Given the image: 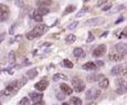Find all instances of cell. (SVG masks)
I'll use <instances>...</instances> for the list:
<instances>
[{
  "label": "cell",
  "mask_w": 127,
  "mask_h": 105,
  "mask_svg": "<svg viewBox=\"0 0 127 105\" xmlns=\"http://www.w3.org/2000/svg\"><path fill=\"white\" fill-rule=\"evenodd\" d=\"M60 80H67V75L63 74H55L53 75V81H60Z\"/></svg>",
  "instance_id": "cell-20"
},
{
  "label": "cell",
  "mask_w": 127,
  "mask_h": 105,
  "mask_svg": "<svg viewBox=\"0 0 127 105\" xmlns=\"http://www.w3.org/2000/svg\"><path fill=\"white\" fill-rule=\"evenodd\" d=\"M96 66H97V67H102V66H104V62L101 61V60H98V61L96 62Z\"/></svg>",
  "instance_id": "cell-35"
},
{
  "label": "cell",
  "mask_w": 127,
  "mask_h": 105,
  "mask_svg": "<svg viewBox=\"0 0 127 105\" xmlns=\"http://www.w3.org/2000/svg\"><path fill=\"white\" fill-rule=\"evenodd\" d=\"M111 8H112V3H107L106 6H104L103 8H102V10H103V11H107L108 9H111Z\"/></svg>",
  "instance_id": "cell-34"
},
{
  "label": "cell",
  "mask_w": 127,
  "mask_h": 105,
  "mask_svg": "<svg viewBox=\"0 0 127 105\" xmlns=\"http://www.w3.org/2000/svg\"><path fill=\"white\" fill-rule=\"evenodd\" d=\"M123 74H125V75H127V69L124 70V72H123Z\"/></svg>",
  "instance_id": "cell-43"
},
{
  "label": "cell",
  "mask_w": 127,
  "mask_h": 105,
  "mask_svg": "<svg viewBox=\"0 0 127 105\" xmlns=\"http://www.w3.org/2000/svg\"><path fill=\"white\" fill-rule=\"evenodd\" d=\"M60 88H61V90H62L63 93H65L66 95H70L71 93H72V88H70L67 84L62 83V84L60 85Z\"/></svg>",
  "instance_id": "cell-17"
},
{
  "label": "cell",
  "mask_w": 127,
  "mask_h": 105,
  "mask_svg": "<svg viewBox=\"0 0 127 105\" xmlns=\"http://www.w3.org/2000/svg\"><path fill=\"white\" fill-rule=\"evenodd\" d=\"M104 19L103 18H93V19H90L85 22V24L89 26H97L99 24H103L104 23Z\"/></svg>",
  "instance_id": "cell-8"
},
{
  "label": "cell",
  "mask_w": 127,
  "mask_h": 105,
  "mask_svg": "<svg viewBox=\"0 0 127 105\" xmlns=\"http://www.w3.org/2000/svg\"><path fill=\"white\" fill-rule=\"evenodd\" d=\"M96 68H97L96 63H95V62H92V61L86 62L85 65H83V69H85V70H95Z\"/></svg>",
  "instance_id": "cell-18"
},
{
  "label": "cell",
  "mask_w": 127,
  "mask_h": 105,
  "mask_svg": "<svg viewBox=\"0 0 127 105\" xmlns=\"http://www.w3.org/2000/svg\"><path fill=\"white\" fill-rule=\"evenodd\" d=\"M77 25H79V22L77 21H74V22H72L71 24H69V26H67V30H75V29L77 28Z\"/></svg>",
  "instance_id": "cell-28"
},
{
  "label": "cell",
  "mask_w": 127,
  "mask_h": 105,
  "mask_svg": "<svg viewBox=\"0 0 127 105\" xmlns=\"http://www.w3.org/2000/svg\"><path fill=\"white\" fill-rule=\"evenodd\" d=\"M108 84H109V81L105 75H99L98 77V85L101 89H107L108 88Z\"/></svg>",
  "instance_id": "cell-11"
},
{
  "label": "cell",
  "mask_w": 127,
  "mask_h": 105,
  "mask_svg": "<svg viewBox=\"0 0 127 105\" xmlns=\"http://www.w3.org/2000/svg\"><path fill=\"white\" fill-rule=\"evenodd\" d=\"M93 41H94V35H93L91 32H90V33H89V37H87L86 42L87 43H91V42H93Z\"/></svg>",
  "instance_id": "cell-32"
},
{
  "label": "cell",
  "mask_w": 127,
  "mask_h": 105,
  "mask_svg": "<svg viewBox=\"0 0 127 105\" xmlns=\"http://www.w3.org/2000/svg\"><path fill=\"white\" fill-rule=\"evenodd\" d=\"M101 95V91L96 88H91L90 90H87L86 93H85V99L87 101H92V100H95Z\"/></svg>",
  "instance_id": "cell-3"
},
{
  "label": "cell",
  "mask_w": 127,
  "mask_h": 105,
  "mask_svg": "<svg viewBox=\"0 0 127 105\" xmlns=\"http://www.w3.org/2000/svg\"><path fill=\"white\" fill-rule=\"evenodd\" d=\"M49 9H46V7H40V8L35 9L34 12H33V19L38 22H41L43 20V16L45 14L49 13Z\"/></svg>",
  "instance_id": "cell-2"
},
{
  "label": "cell",
  "mask_w": 127,
  "mask_h": 105,
  "mask_svg": "<svg viewBox=\"0 0 127 105\" xmlns=\"http://www.w3.org/2000/svg\"><path fill=\"white\" fill-rule=\"evenodd\" d=\"M62 66H64V67H66V68H73V63H72V61H70L69 59H64L62 61V63H61Z\"/></svg>",
  "instance_id": "cell-26"
},
{
  "label": "cell",
  "mask_w": 127,
  "mask_h": 105,
  "mask_svg": "<svg viewBox=\"0 0 127 105\" xmlns=\"http://www.w3.org/2000/svg\"><path fill=\"white\" fill-rule=\"evenodd\" d=\"M57 97H58V100H60V101H63V100L65 99V93H59L58 95H57Z\"/></svg>",
  "instance_id": "cell-33"
},
{
  "label": "cell",
  "mask_w": 127,
  "mask_h": 105,
  "mask_svg": "<svg viewBox=\"0 0 127 105\" xmlns=\"http://www.w3.org/2000/svg\"><path fill=\"white\" fill-rule=\"evenodd\" d=\"M72 84H73V88H74L75 92H82L83 90L85 89L84 82H83L81 79H79V78H73L72 79Z\"/></svg>",
  "instance_id": "cell-6"
},
{
  "label": "cell",
  "mask_w": 127,
  "mask_h": 105,
  "mask_svg": "<svg viewBox=\"0 0 127 105\" xmlns=\"http://www.w3.org/2000/svg\"><path fill=\"white\" fill-rule=\"evenodd\" d=\"M123 20H124V19H123V18L118 19V20H117V21H116V23H119V22H122V21H123Z\"/></svg>",
  "instance_id": "cell-41"
},
{
  "label": "cell",
  "mask_w": 127,
  "mask_h": 105,
  "mask_svg": "<svg viewBox=\"0 0 127 105\" xmlns=\"http://www.w3.org/2000/svg\"><path fill=\"white\" fill-rule=\"evenodd\" d=\"M124 8H125V6H124V4H119V6H116L115 8H113L111 11H108V14H114V13H116V12H119V11L123 10Z\"/></svg>",
  "instance_id": "cell-22"
},
{
  "label": "cell",
  "mask_w": 127,
  "mask_h": 105,
  "mask_svg": "<svg viewBox=\"0 0 127 105\" xmlns=\"http://www.w3.org/2000/svg\"><path fill=\"white\" fill-rule=\"evenodd\" d=\"M98 77L99 75H91L87 77V80H89V82H94L98 79Z\"/></svg>",
  "instance_id": "cell-30"
},
{
  "label": "cell",
  "mask_w": 127,
  "mask_h": 105,
  "mask_svg": "<svg viewBox=\"0 0 127 105\" xmlns=\"http://www.w3.org/2000/svg\"><path fill=\"white\" fill-rule=\"evenodd\" d=\"M3 40H4V34H0V44Z\"/></svg>",
  "instance_id": "cell-38"
},
{
  "label": "cell",
  "mask_w": 127,
  "mask_h": 105,
  "mask_svg": "<svg viewBox=\"0 0 127 105\" xmlns=\"http://www.w3.org/2000/svg\"><path fill=\"white\" fill-rule=\"evenodd\" d=\"M19 104L20 105H29L30 104V100H29L28 97H23V99L19 102Z\"/></svg>",
  "instance_id": "cell-31"
},
{
  "label": "cell",
  "mask_w": 127,
  "mask_h": 105,
  "mask_svg": "<svg viewBox=\"0 0 127 105\" xmlns=\"http://www.w3.org/2000/svg\"><path fill=\"white\" fill-rule=\"evenodd\" d=\"M45 30H46V28H45V25H43V24L36 25L30 32H29L28 34H27L26 37L28 38L29 41H32V40H34V38L40 37L41 35H43V33L45 32Z\"/></svg>",
  "instance_id": "cell-1"
},
{
  "label": "cell",
  "mask_w": 127,
  "mask_h": 105,
  "mask_svg": "<svg viewBox=\"0 0 127 105\" xmlns=\"http://www.w3.org/2000/svg\"><path fill=\"white\" fill-rule=\"evenodd\" d=\"M116 84H117L116 92L118 94H124L127 92V81H125L124 79H116Z\"/></svg>",
  "instance_id": "cell-5"
},
{
  "label": "cell",
  "mask_w": 127,
  "mask_h": 105,
  "mask_svg": "<svg viewBox=\"0 0 127 105\" xmlns=\"http://www.w3.org/2000/svg\"><path fill=\"white\" fill-rule=\"evenodd\" d=\"M30 97H31V101L35 104H39L42 102V97L43 95L41 93H36V92H31L30 93Z\"/></svg>",
  "instance_id": "cell-12"
},
{
  "label": "cell",
  "mask_w": 127,
  "mask_h": 105,
  "mask_svg": "<svg viewBox=\"0 0 127 105\" xmlns=\"http://www.w3.org/2000/svg\"><path fill=\"white\" fill-rule=\"evenodd\" d=\"M36 75H38V71H36V69H31V70H28V71L26 72V75L28 77V79H34L36 77Z\"/></svg>",
  "instance_id": "cell-19"
},
{
  "label": "cell",
  "mask_w": 127,
  "mask_h": 105,
  "mask_svg": "<svg viewBox=\"0 0 127 105\" xmlns=\"http://www.w3.org/2000/svg\"><path fill=\"white\" fill-rule=\"evenodd\" d=\"M13 30H14V25H12L11 30H10V31H9V32H10V35H12V34H13Z\"/></svg>",
  "instance_id": "cell-40"
},
{
  "label": "cell",
  "mask_w": 127,
  "mask_h": 105,
  "mask_svg": "<svg viewBox=\"0 0 127 105\" xmlns=\"http://www.w3.org/2000/svg\"><path fill=\"white\" fill-rule=\"evenodd\" d=\"M16 4H17V6H22V1H21V0H17V1H16Z\"/></svg>",
  "instance_id": "cell-37"
},
{
  "label": "cell",
  "mask_w": 127,
  "mask_h": 105,
  "mask_svg": "<svg viewBox=\"0 0 127 105\" xmlns=\"http://www.w3.org/2000/svg\"><path fill=\"white\" fill-rule=\"evenodd\" d=\"M18 89H19L18 81H13V82H11L10 84L7 85L6 90L2 92V94H4V95H11V94L16 93V92L18 91Z\"/></svg>",
  "instance_id": "cell-4"
},
{
  "label": "cell",
  "mask_w": 127,
  "mask_h": 105,
  "mask_svg": "<svg viewBox=\"0 0 127 105\" xmlns=\"http://www.w3.org/2000/svg\"><path fill=\"white\" fill-rule=\"evenodd\" d=\"M121 36H124V37H127V29L126 30H124V32L122 33V35Z\"/></svg>",
  "instance_id": "cell-36"
},
{
  "label": "cell",
  "mask_w": 127,
  "mask_h": 105,
  "mask_svg": "<svg viewBox=\"0 0 127 105\" xmlns=\"http://www.w3.org/2000/svg\"><path fill=\"white\" fill-rule=\"evenodd\" d=\"M48 85H49L48 80H41V81H39L38 83H35L34 88L38 90V91H44L46 88H48Z\"/></svg>",
  "instance_id": "cell-14"
},
{
  "label": "cell",
  "mask_w": 127,
  "mask_h": 105,
  "mask_svg": "<svg viewBox=\"0 0 127 105\" xmlns=\"http://www.w3.org/2000/svg\"><path fill=\"white\" fill-rule=\"evenodd\" d=\"M9 8L6 4H0V21H6L9 16Z\"/></svg>",
  "instance_id": "cell-7"
},
{
  "label": "cell",
  "mask_w": 127,
  "mask_h": 105,
  "mask_svg": "<svg viewBox=\"0 0 127 105\" xmlns=\"http://www.w3.org/2000/svg\"><path fill=\"white\" fill-rule=\"evenodd\" d=\"M36 3L39 7H49L52 4V0H38Z\"/></svg>",
  "instance_id": "cell-21"
},
{
  "label": "cell",
  "mask_w": 127,
  "mask_h": 105,
  "mask_svg": "<svg viewBox=\"0 0 127 105\" xmlns=\"http://www.w3.org/2000/svg\"><path fill=\"white\" fill-rule=\"evenodd\" d=\"M73 55L76 58H84L85 57V52L80 47H76L74 50H73Z\"/></svg>",
  "instance_id": "cell-16"
},
{
  "label": "cell",
  "mask_w": 127,
  "mask_h": 105,
  "mask_svg": "<svg viewBox=\"0 0 127 105\" xmlns=\"http://www.w3.org/2000/svg\"><path fill=\"white\" fill-rule=\"evenodd\" d=\"M115 49L117 53L122 54V55L125 56L127 54V44L126 43H118L115 45Z\"/></svg>",
  "instance_id": "cell-10"
},
{
  "label": "cell",
  "mask_w": 127,
  "mask_h": 105,
  "mask_svg": "<svg viewBox=\"0 0 127 105\" xmlns=\"http://www.w3.org/2000/svg\"><path fill=\"white\" fill-rule=\"evenodd\" d=\"M74 10H75V7L74 6H67L66 9H65L64 12H63V14H64V15H65V14H69V13H71V12H73Z\"/></svg>",
  "instance_id": "cell-27"
},
{
  "label": "cell",
  "mask_w": 127,
  "mask_h": 105,
  "mask_svg": "<svg viewBox=\"0 0 127 105\" xmlns=\"http://www.w3.org/2000/svg\"><path fill=\"white\" fill-rule=\"evenodd\" d=\"M0 72H1V69H0Z\"/></svg>",
  "instance_id": "cell-44"
},
{
  "label": "cell",
  "mask_w": 127,
  "mask_h": 105,
  "mask_svg": "<svg viewBox=\"0 0 127 105\" xmlns=\"http://www.w3.org/2000/svg\"><path fill=\"white\" fill-rule=\"evenodd\" d=\"M49 46H51V43H44L42 45V47H49Z\"/></svg>",
  "instance_id": "cell-39"
},
{
  "label": "cell",
  "mask_w": 127,
  "mask_h": 105,
  "mask_svg": "<svg viewBox=\"0 0 127 105\" xmlns=\"http://www.w3.org/2000/svg\"><path fill=\"white\" fill-rule=\"evenodd\" d=\"M8 60H9V62H10L11 65H13V63L16 62V54H14V52H10V53H9Z\"/></svg>",
  "instance_id": "cell-24"
},
{
  "label": "cell",
  "mask_w": 127,
  "mask_h": 105,
  "mask_svg": "<svg viewBox=\"0 0 127 105\" xmlns=\"http://www.w3.org/2000/svg\"><path fill=\"white\" fill-rule=\"evenodd\" d=\"M108 34V32H105V33H103V35H102V37H105V36Z\"/></svg>",
  "instance_id": "cell-42"
},
{
  "label": "cell",
  "mask_w": 127,
  "mask_h": 105,
  "mask_svg": "<svg viewBox=\"0 0 127 105\" xmlns=\"http://www.w3.org/2000/svg\"><path fill=\"white\" fill-rule=\"evenodd\" d=\"M70 103L73 104V105H82V101H81V99H79V97L72 96L70 100Z\"/></svg>",
  "instance_id": "cell-23"
},
{
  "label": "cell",
  "mask_w": 127,
  "mask_h": 105,
  "mask_svg": "<svg viewBox=\"0 0 127 105\" xmlns=\"http://www.w3.org/2000/svg\"><path fill=\"white\" fill-rule=\"evenodd\" d=\"M75 40H76V37H75V35H73V34H70V35H67L66 37H65V42H66L67 44L74 43Z\"/></svg>",
  "instance_id": "cell-25"
},
{
  "label": "cell",
  "mask_w": 127,
  "mask_h": 105,
  "mask_svg": "<svg viewBox=\"0 0 127 105\" xmlns=\"http://www.w3.org/2000/svg\"><path fill=\"white\" fill-rule=\"evenodd\" d=\"M108 59L111 61H122L124 59V55L119 53H113V54H109L108 55Z\"/></svg>",
  "instance_id": "cell-13"
},
{
  "label": "cell",
  "mask_w": 127,
  "mask_h": 105,
  "mask_svg": "<svg viewBox=\"0 0 127 105\" xmlns=\"http://www.w3.org/2000/svg\"><path fill=\"white\" fill-rule=\"evenodd\" d=\"M123 72H124V66L123 65H117L115 67L112 68V70H111V74L113 75H118L123 74Z\"/></svg>",
  "instance_id": "cell-15"
},
{
  "label": "cell",
  "mask_w": 127,
  "mask_h": 105,
  "mask_svg": "<svg viewBox=\"0 0 127 105\" xmlns=\"http://www.w3.org/2000/svg\"><path fill=\"white\" fill-rule=\"evenodd\" d=\"M89 12V8H83L81 11H79L76 13V18H80V16H82V15H84L85 13H87Z\"/></svg>",
  "instance_id": "cell-29"
},
{
  "label": "cell",
  "mask_w": 127,
  "mask_h": 105,
  "mask_svg": "<svg viewBox=\"0 0 127 105\" xmlns=\"http://www.w3.org/2000/svg\"><path fill=\"white\" fill-rule=\"evenodd\" d=\"M105 53H106V45L102 44V45L97 46V47L94 49L93 56H95V57H101V56H103Z\"/></svg>",
  "instance_id": "cell-9"
}]
</instances>
